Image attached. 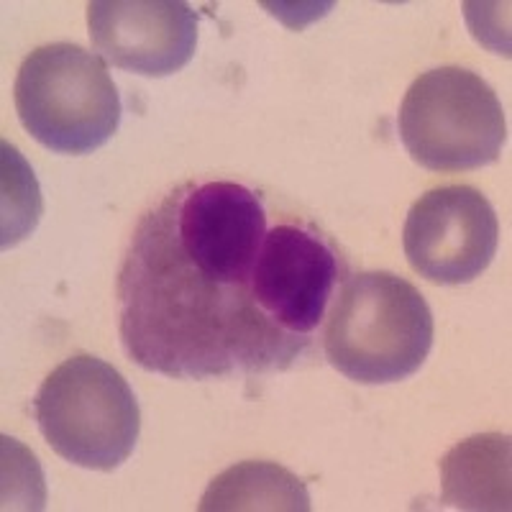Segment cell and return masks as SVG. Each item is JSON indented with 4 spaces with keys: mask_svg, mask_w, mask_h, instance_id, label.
<instances>
[{
    "mask_svg": "<svg viewBox=\"0 0 512 512\" xmlns=\"http://www.w3.org/2000/svg\"><path fill=\"white\" fill-rule=\"evenodd\" d=\"M402 244L420 277L436 285H466L495 259L500 223L492 203L474 187H436L410 208Z\"/></svg>",
    "mask_w": 512,
    "mask_h": 512,
    "instance_id": "cell-7",
    "label": "cell"
},
{
    "mask_svg": "<svg viewBox=\"0 0 512 512\" xmlns=\"http://www.w3.org/2000/svg\"><path fill=\"white\" fill-rule=\"evenodd\" d=\"M21 126L57 154H90L118 131L121 98L98 54L77 44H47L16 75Z\"/></svg>",
    "mask_w": 512,
    "mask_h": 512,
    "instance_id": "cell-4",
    "label": "cell"
},
{
    "mask_svg": "<svg viewBox=\"0 0 512 512\" xmlns=\"http://www.w3.org/2000/svg\"><path fill=\"white\" fill-rule=\"evenodd\" d=\"M88 29L105 62L144 77L175 75L198 47V13L180 0H95Z\"/></svg>",
    "mask_w": 512,
    "mask_h": 512,
    "instance_id": "cell-8",
    "label": "cell"
},
{
    "mask_svg": "<svg viewBox=\"0 0 512 512\" xmlns=\"http://www.w3.org/2000/svg\"><path fill=\"white\" fill-rule=\"evenodd\" d=\"M44 441L70 464L113 472L134 454L141 413L134 390L98 356H72L47 374L34 397Z\"/></svg>",
    "mask_w": 512,
    "mask_h": 512,
    "instance_id": "cell-3",
    "label": "cell"
},
{
    "mask_svg": "<svg viewBox=\"0 0 512 512\" xmlns=\"http://www.w3.org/2000/svg\"><path fill=\"white\" fill-rule=\"evenodd\" d=\"M443 505L510 510V438L500 433L456 443L441 461Z\"/></svg>",
    "mask_w": 512,
    "mask_h": 512,
    "instance_id": "cell-9",
    "label": "cell"
},
{
    "mask_svg": "<svg viewBox=\"0 0 512 512\" xmlns=\"http://www.w3.org/2000/svg\"><path fill=\"white\" fill-rule=\"evenodd\" d=\"M397 126L410 157L431 172L487 167L507 141L500 98L464 67L423 72L405 93Z\"/></svg>",
    "mask_w": 512,
    "mask_h": 512,
    "instance_id": "cell-5",
    "label": "cell"
},
{
    "mask_svg": "<svg viewBox=\"0 0 512 512\" xmlns=\"http://www.w3.org/2000/svg\"><path fill=\"white\" fill-rule=\"evenodd\" d=\"M433 349V313L392 272L354 274L336 297L323 331L331 367L359 384H392L413 377Z\"/></svg>",
    "mask_w": 512,
    "mask_h": 512,
    "instance_id": "cell-2",
    "label": "cell"
},
{
    "mask_svg": "<svg viewBox=\"0 0 512 512\" xmlns=\"http://www.w3.org/2000/svg\"><path fill=\"white\" fill-rule=\"evenodd\" d=\"M269 231L262 192L233 180L185 182L146 210L121 272V344L172 379L259 377L310 351L274 326L251 290Z\"/></svg>",
    "mask_w": 512,
    "mask_h": 512,
    "instance_id": "cell-1",
    "label": "cell"
},
{
    "mask_svg": "<svg viewBox=\"0 0 512 512\" xmlns=\"http://www.w3.org/2000/svg\"><path fill=\"white\" fill-rule=\"evenodd\" d=\"M3 182L6 192H13V200L3 203V246H13L24 239L26 233L36 226L41 213L39 187H36L34 172L18 157L16 149L3 144Z\"/></svg>",
    "mask_w": 512,
    "mask_h": 512,
    "instance_id": "cell-11",
    "label": "cell"
},
{
    "mask_svg": "<svg viewBox=\"0 0 512 512\" xmlns=\"http://www.w3.org/2000/svg\"><path fill=\"white\" fill-rule=\"evenodd\" d=\"M338 280L341 256L333 241L315 223L285 216L259 246L251 290L274 326L310 346Z\"/></svg>",
    "mask_w": 512,
    "mask_h": 512,
    "instance_id": "cell-6",
    "label": "cell"
},
{
    "mask_svg": "<svg viewBox=\"0 0 512 512\" xmlns=\"http://www.w3.org/2000/svg\"><path fill=\"white\" fill-rule=\"evenodd\" d=\"M203 512L292 510L308 512L310 495L303 479L269 461H244L218 474L200 500Z\"/></svg>",
    "mask_w": 512,
    "mask_h": 512,
    "instance_id": "cell-10",
    "label": "cell"
}]
</instances>
